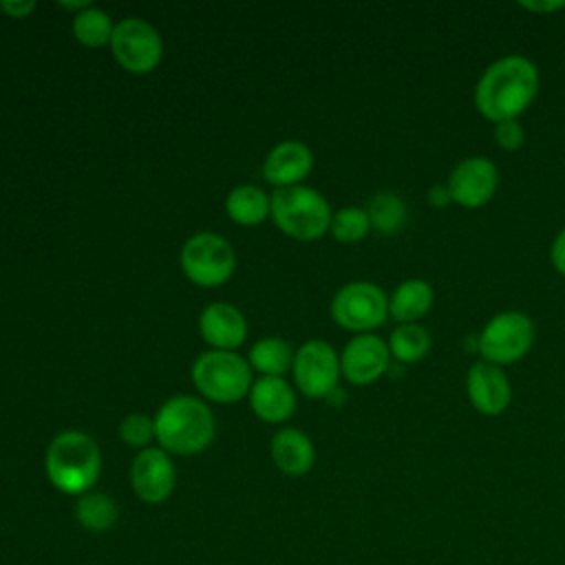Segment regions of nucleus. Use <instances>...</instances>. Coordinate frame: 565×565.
<instances>
[{"label": "nucleus", "instance_id": "obj_20", "mask_svg": "<svg viewBox=\"0 0 565 565\" xmlns=\"http://www.w3.org/2000/svg\"><path fill=\"white\" fill-rule=\"evenodd\" d=\"M364 210H366L371 230H375L382 236H393V234L402 232L406 225V218H408L404 199L399 194L386 192V190L373 194Z\"/></svg>", "mask_w": 565, "mask_h": 565}, {"label": "nucleus", "instance_id": "obj_11", "mask_svg": "<svg viewBox=\"0 0 565 565\" xmlns=\"http://www.w3.org/2000/svg\"><path fill=\"white\" fill-rule=\"evenodd\" d=\"M446 185L452 203L477 210L494 199L499 170L488 157H468L452 168Z\"/></svg>", "mask_w": 565, "mask_h": 565}, {"label": "nucleus", "instance_id": "obj_1", "mask_svg": "<svg viewBox=\"0 0 565 565\" xmlns=\"http://www.w3.org/2000/svg\"><path fill=\"white\" fill-rule=\"evenodd\" d=\"M539 93V68L523 55L494 60L475 86V108L492 124L519 119Z\"/></svg>", "mask_w": 565, "mask_h": 565}, {"label": "nucleus", "instance_id": "obj_6", "mask_svg": "<svg viewBox=\"0 0 565 565\" xmlns=\"http://www.w3.org/2000/svg\"><path fill=\"white\" fill-rule=\"evenodd\" d=\"M534 342V322L527 313L508 309L492 316L477 338L483 362L505 366L525 358Z\"/></svg>", "mask_w": 565, "mask_h": 565}, {"label": "nucleus", "instance_id": "obj_26", "mask_svg": "<svg viewBox=\"0 0 565 565\" xmlns=\"http://www.w3.org/2000/svg\"><path fill=\"white\" fill-rule=\"evenodd\" d=\"M329 232L340 243H358V241H362L371 232V223H369L366 210L364 207H355V205L340 207L331 216Z\"/></svg>", "mask_w": 565, "mask_h": 565}, {"label": "nucleus", "instance_id": "obj_23", "mask_svg": "<svg viewBox=\"0 0 565 565\" xmlns=\"http://www.w3.org/2000/svg\"><path fill=\"white\" fill-rule=\"evenodd\" d=\"M388 351L402 364H415L430 351V333L419 322L397 324L388 335Z\"/></svg>", "mask_w": 565, "mask_h": 565}, {"label": "nucleus", "instance_id": "obj_7", "mask_svg": "<svg viewBox=\"0 0 565 565\" xmlns=\"http://www.w3.org/2000/svg\"><path fill=\"white\" fill-rule=\"evenodd\" d=\"M179 260L183 274L199 287H218L227 282L236 267L232 245L214 232L190 236L181 247Z\"/></svg>", "mask_w": 565, "mask_h": 565}, {"label": "nucleus", "instance_id": "obj_18", "mask_svg": "<svg viewBox=\"0 0 565 565\" xmlns=\"http://www.w3.org/2000/svg\"><path fill=\"white\" fill-rule=\"evenodd\" d=\"M269 450L276 468L289 477H302L316 463L313 441L298 428L278 430L271 439Z\"/></svg>", "mask_w": 565, "mask_h": 565}, {"label": "nucleus", "instance_id": "obj_13", "mask_svg": "<svg viewBox=\"0 0 565 565\" xmlns=\"http://www.w3.org/2000/svg\"><path fill=\"white\" fill-rule=\"evenodd\" d=\"M388 366H391L388 342H384L380 335H373V333L353 335L340 355L342 375L358 386L375 382L388 371Z\"/></svg>", "mask_w": 565, "mask_h": 565}, {"label": "nucleus", "instance_id": "obj_27", "mask_svg": "<svg viewBox=\"0 0 565 565\" xmlns=\"http://www.w3.org/2000/svg\"><path fill=\"white\" fill-rule=\"evenodd\" d=\"M119 437L126 446L143 450V448H148L150 439L154 437V419H150L143 413L126 415L119 424Z\"/></svg>", "mask_w": 565, "mask_h": 565}, {"label": "nucleus", "instance_id": "obj_15", "mask_svg": "<svg viewBox=\"0 0 565 565\" xmlns=\"http://www.w3.org/2000/svg\"><path fill=\"white\" fill-rule=\"evenodd\" d=\"M313 168V154L302 141H280L263 161V177L276 188L298 185Z\"/></svg>", "mask_w": 565, "mask_h": 565}, {"label": "nucleus", "instance_id": "obj_2", "mask_svg": "<svg viewBox=\"0 0 565 565\" xmlns=\"http://www.w3.org/2000/svg\"><path fill=\"white\" fill-rule=\"evenodd\" d=\"M46 477L55 490L71 497L90 492L102 472L97 441L82 430H64L53 437L44 457Z\"/></svg>", "mask_w": 565, "mask_h": 565}, {"label": "nucleus", "instance_id": "obj_33", "mask_svg": "<svg viewBox=\"0 0 565 565\" xmlns=\"http://www.w3.org/2000/svg\"><path fill=\"white\" fill-rule=\"evenodd\" d=\"M57 4H60V7H64V9H73V11H77V13H79V11H84V9H88V7H93V4H90V0H79V2H77V0H75V2L60 0Z\"/></svg>", "mask_w": 565, "mask_h": 565}, {"label": "nucleus", "instance_id": "obj_31", "mask_svg": "<svg viewBox=\"0 0 565 565\" xmlns=\"http://www.w3.org/2000/svg\"><path fill=\"white\" fill-rule=\"evenodd\" d=\"M426 199H428V203H430L435 210H441V207H446L448 203H452L446 183H435V185H430Z\"/></svg>", "mask_w": 565, "mask_h": 565}, {"label": "nucleus", "instance_id": "obj_10", "mask_svg": "<svg viewBox=\"0 0 565 565\" xmlns=\"http://www.w3.org/2000/svg\"><path fill=\"white\" fill-rule=\"evenodd\" d=\"M294 382L307 397H329L338 388L340 355L324 340H309L294 353Z\"/></svg>", "mask_w": 565, "mask_h": 565}, {"label": "nucleus", "instance_id": "obj_12", "mask_svg": "<svg viewBox=\"0 0 565 565\" xmlns=\"http://www.w3.org/2000/svg\"><path fill=\"white\" fill-rule=\"evenodd\" d=\"M177 483V470L163 448H143L130 466V486L143 503H163Z\"/></svg>", "mask_w": 565, "mask_h": 565}, {"label": "nucleus", "instance_id": "obj_24", "mask_svg": "<svg viewBox=\"0 0 565 565\" xmlns=\"http://www.w3.org/2000/svg\"><path fill=\"white\" fill-rule=\"evenodd\" d=\"M294 364V351L282 338H263L249 349V366L263 375L280 377Z\"/></svg>", "mask_w": 565, "mask_h": 565}, {"label": "nucleus", "instance_id": "obj_3", "mask_svg": "<svg viewBox=\"0 0 565 565\" xmlns=\"http://www.w3.org/2000/svg\"><path fill=\"white\" fill-rule=\"evenodd\" d=\"M216 433L212 411L192 395H174L154 415V437L168 455H196Z\"/></svg>", "mask_w": 565, "mask_h": 565}, {"label": "nucleus", "instance_id": "obj_30", "mask_svg": "<svg viewBox=\"0 0 565 565\" xmlns=\"http://www.w3.org/2000/svg\"><path fill=\"white\" fill-rule=\"evenodd\" d=\"M0 9L11 18H26L35 9V0H2Z\"/></svg>", "mask_w": 565, "mask_h": 565}, {"label": "nucleus", "instance_id": "obj_32", "mask_svg": "<svg viewBox=\"0 0 565 565\" xmlns=\"http://www.w3.org/2000/svg\"><path fill=\"white\" fill-rule=\"evenodd\" d=\"M523 9L532 11V13H554V11H561L565 9V2H521Z\"/></svg>", "mask_w": 565, "mask_h": 565}, {"label": "nucleus", "instance_id": "obj_19", "mask_svg": "<svg viewBox=\"0 0 565 565\" xmlns=\"http://www.w3.org/2000/svg\"><path fill=\"white\" fill-rule=\"evenodd\" d=\"M435 300L433 287L424 278L402 280L388 298V316L399 324H411L424 318Z\"/></svg>", "mask_w": 565, "mask_h": 565}, {"label": "nucleus", "instance_id": "obj_8", "mask_svg": "<svg viewBox=\"0 0 565 565\" xmlns=\"http://www.w3.org/2000/svg\"><path fill=\"white\" fill-rule=\"evenodd\" d=\"M331 318L349 331L371 333L386 322L388 298L375 282L353 280L333 296Z\"/></svg>", "mask_w": 565, "mask_h": 565}, {"label": "nucleus", "instance_id": "obj_22", "mask_svg": "<svg viewBox=\"0 0 565 565\" xmlns=\"http://www.w3.org/2000/svg\"><path fill=\"white\" fill-rule=\"evenodd\" d=\"M117 503L104 492H86L75 503V519L88 532H108L117 523Z\"/></svg>", "mask_w": 565, "mask_h": 565}, {"label": "nucleus", "instance_id": "obj_16", "mask_svg": "<svg viewBox=\"0 0 565 565\" xmlns=\"http://www.w3.org/2000/svg\"><path fill=\"white\" fill-rule=\"evenodd\" d=\"M199 329L207 344L218 351H232L243 344L247 322L243 313L227 302H212L199 316Z\"/></svg>", "mask_w": 565, "mask_h": 565}, {"label": "nucleus", "instance_id": "obj_17", "mask_svg": "<svg viewBox=\"0 0 565 565\" xmlns=\"http://www.w3.org/2000/svg\"><path fill=\"white\" fill-rule=\"evenodd\" d=\"M249 406L263 422L280 424L296 411V395L282 377L263 375L249 388Z\"/></svg>", "mask_w": 565, "mask_h": 565}, {"label": "nucleus", "instance_id": "obj_4", "mask_svg": "<svg viewBox=\"0 0 565 565\" xmlns=\"http://www.w3.org/2000/svg\"><path fill=\"white\" fill-rule=\"evenodd\" d=\"M271 218L280 232L298 241L320 238L331 225V207L327 199L309 185L276 188L269 196Z\"/></svg>", "mask_w": 565, "mask_h": 565}, {"label": "nucleus", "instance_id": "obj_14", "mask_svg": "<svg viewBox=\"0 0 565 565\" xmlns=\"http://www.w3.org/2000/svg\"><path fill=\"white\" fill-rule=\"evenodd\" d=\"M466 391L472 408L481 415H501L512 402V384L505 371L490 362H475L466 375Z\"/></svg>", "mask_w": 565, "mask_h": 565}, {"label": "nucleus", "instance_id": "obj_9", "mask_svg": "<svg viewBox=\"0 0 565 565\" xmlns=\"http://www.w3.org/2000/svg\"><path fill=\"white\" fill-rule=\"evenodd\" d=\"M110 49L115 60L130 73L143 75L157 68L163 55L159 31L143 18H124L115 24Z\"/></svg>", "mask_w": 565, "mask_h": 565}, {"label": "nucleus", "instance_id": "obj_25", "mask_svg": "<svg viewBox=\"0 0 565 565\" xmlns=\"http://www.w3.org/2000/svg\"><path fill=\"white\" fill-rule=\"evenodd\" d=\"M115 24L110 15L99 7H88L73 18V35L77 42L86 46H104L110 44Z\"/></svg>", "mask_w": 565, "mask_h": 565}, {"label": "nucleus", "instance_id": "obj_5", "mask_svg": "<svg viewBox=\"0 0 565 565\" xmlns=\"http://www.w3.org/2000/svg\"><path fill=\"white\" fill-rule=\"evenodd\" d=\"M192 382L207 399L232 404L252 388V369L234 351H205L192 364Z\"/></svg>", "mask_w": 565, "mask_h": 565}, {"label": "nucleus", "instance_id": "obj_29", "mask_svg": "<svg viewBox=\"0 0 565 565\" xmlns=\"http://www.w3.org/2000/svg\"><path fill=\"white\" fill-rule=\"evenodd\" d=\"M550 258H552L554 269H556L561 276H565V227L554 236L552 247H550Z\"/></svg>", "mask_w": 565, "mask_h": 565}, {"label": "nucleus", "instance_id": "obj_28", "mask_svg": "<svg viewBox=\"0 0 565 565\" xmlns=\"http://www.w3.org/2000/svg\"><path fill=\"white\" fill-rule=\"evenodd\" d=\"M494 141L503 150H510V152L519 150L523 146V141H525V130L519 124V119L494 124Z\"/></svg>", "mask_w": 565, "mask_h": 565}, {"label": "nucleus", "instance_id": "obj_21", "mask_svg": "<svg viewBox=\"0 0 565 565\" xmlns=\"http://www.w3.org/2000/svg\"><path fill=\"white\" fill-rule=\"evenodd\" d=\"M269 196L256 185H238L225 199V212L238 225H258L269 216Z\"/></svg>", "mask_w": 565, "mask_h": 565}]
</instances>
